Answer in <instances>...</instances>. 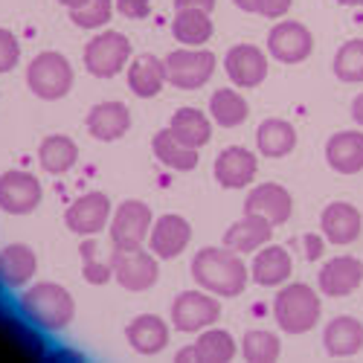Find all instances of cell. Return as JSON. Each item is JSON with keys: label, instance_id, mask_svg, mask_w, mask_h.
I'll list each match as a JSON object with an SVG mask.
<instances>
[{"label": "cell", "instance_id": "obj_30", "mask_svg": "<svg viewBox=\"0 0 363 363\" xmlns=\"http://www.w3.org/2000/svg\"><path fill=\"white\" fill-rule=\"evenodd\" d=\"M172 134L186 143L192 148H201L209 143V137H213V123H209V116L201 113L198 108H180L172 113V123H169Z\"/></svg>", "mask_w": 363, "mask_h": 363}, {"label": "cell", "instance_id": "obj_12", "mask_svg": "<svg viewBox=\"0 0 363 363\" xmlns=\"http://www.w3.org/2000/svg\"><path fill=\"white\" fill-rule=\"evenodd\" d=\"M108 221H111V198L105 192H87L76 198L65 213V224L76 235H96L108 227Z\"/></svg>", "mask_w": 363, "mask_h": 363}, {"label": "cell", "instance_id": "obj_3", "mask_svg": "<svg viewBox=\"0 0 363 363\" xmlns=\"http://www.w3.org/2000/svg\"><path fill=\"white\" fill-rule=\"evenodd\" d=\"M323 314V306H320V296L311 285L306 282H291L285 288H279L277 299H274V317H277V325L288 335H306L317 325Z\"/></svg>", "mask_w": 363, "mask_h": 363}, {"label": "cell", "instance_id": "obj_15", "mask_svg": "<svg viewBox=\"0 0 363 363\" xmlns=\"http://www.w3.org/2000/svg\"><path fill=\"white\" fill-rule=\"evenodd\" d=\"M320 227H323V235L331 245H352V241L360 238V230H363V216L354 203H346V201H335L323 209L320 216Z\"/></svg>", "mask_w": 363, "mask_h": 363}, {"label": "cell", "instance_id": "obj_5", "mask_svg": "<svg viewBox=\"0 0 363 363\" xmlns=\"http://www.w3.org/2000/svg\"><path fill=\"white\" fill-rule=\"evenodd\" d=\"M131 62V41L123 33H99L84 47V70L96 79H113Z\"/></svg>", "mask_w": 363, "mask_h": 363}, {"label": "cell", "instance_id": "obj_31", "mask_svg": "<svg viewBox=\"0 0 363 363\" xmlns=\"http://www.w3.org/2000/svg\"><path fill=\"white\" fill-rule=\"evenodd\" d=\"M256 145L264 157H285L296 148V128L285 119H264L256 131Z\"/></svg>", "mask_w": 363, "mask_h": 363}, {"label": "cell", "instance_id": "obj_20", "mask_svg": "<svg viewBox=\"0 0 363 363\" xmlns=\"http://www.w3.org/2000/svg\"><path fill=\"white\" fill-rule=\"evenodd\" d=\"M131 128V111L125 102H99L87 113V131L102 143H113L125 137Z\"/></svg>", "mask_w": 363, "mask_h": 363}, {"label": "cell", "instance_id": "obj_10", "mask_svg": "<svg viewBox=\"0 0 363 363\" xmlns=\"http://www.w3.org/2000/svg\"><path fill=\"white\" fill-rule=\"evenodd\" d=\"M41 198H44V189L35 174L18 172V169L0 174V209H4V213L29 216L33 209H38Z\"/></svg>", "mask_w": 363, "mask_h": 363}, {"label": "cell", "instance_id": "obj_22", "mask_svg": "<svg viewBox=\"0 0 363 363\" xmlns=\"http://www.w3.org/2000/svg\"><path fill=\"white\" fill-rule=\"evenodd\" d=\"M325 160L340 174L363 172V131H337L325 143Z\"/></svg>", "mask_w": 363, "mask_h": 363}, {"label": "cell", "instance_id": "obj_44", "mask_svg": "<svg viewBox=\"0 0 363 363\" xmlns=\"http://www.w3.org/2000/svg\"><path fill=\"white\" fill-rule=\"evenodd\" d=\"M352 119L363 128V94L360 96H354V102H352Z\"/></svg>", "mask_w": 363, "mask_h": 363}, {"label": "cell", "instance_id": "obj_25", "mask_svg": "<svg viewBox=\"0 0 363 363\" xmlns=\"http://www.w3.org/2000/svg\"><path fill=\"white\" fill-rule=\"evenodd\" d=\"M38 256L26 245H9L0 250V282L6 288H23L35 277Z\"/></svg>", "mask_w": 363, "mask_h": 363}, {"label": "cell", "instance_id": "obj_2", "mask_svg": "<svg viewBox=\"0 0 363 363\" xmlns=\"http://www.w3.org/2000/svg\"><path fill=\"white\" fill-rule=\"evenodd\" d=\"M21 311L29 323L44 331H62L76 314V302L67 288L55 282H38L21 294Z\"/></svg>", "mask_w": 363, "mask_h": 363}, {"label": "cell", "instance_id": "obj_36", "mask_svg": "<svg viewBox=\"0 0 363 363\" xmlns=\"http://www.w3.org/2000/svg\"><path fill=\"white\" fill-rule=\"evenodd\" d=\"M79 253H82V277L90 282V285H105L111 277H113V262L108 259V262H102L96 253H99V245L94 238L87 235V241H82V247H79Z\"/></svg>", "mask_w": 363, "mask_h": 363}, {"label": "cell", "instance_id": "obj_9", "mask_svg": "<svg viewBox=\"0 0 363 363\" xmlns=\"http://www.w3.org/2000/svg\"><path fill=\"white\" fill-rule=\"evenodd\" d=\"M113 262V279L123 285L125 291H148L155 288V282L160 279V264L157 256L151 250H113L111 256Z\"/></svg>", "mask_w": 363, "mask_h": 363}, {"label": "cell", "instance_id": "obj_39", "mask_svg": "<svg viewBox=\"0 0 363 363\" xmlns=\"http://www.w3.org/2000/svg\"><path fill=\"white\" fill-rule=\"evenodd\" d=\"M116 9L119 15H125L131 21H143L151 12V0H116Z\"/></svg>", "mask_w": 363, "mask_h": 363}, {"label": "cell", "instance_id": "obj_42", "mask_svg": "<svg viewBox=\"0 0 363 363\" xmlns=\"http://www.w3.org/2000/svg\"><path fill=\"white\" fill-rule=\"evenodd\" d=\"M174 9H201V12H213L216 0H174Z\"/></svg>", "mask_w": 363, "mask_h": 363}, {"label": "cell", "instance_id": "obj_26", "mask_svg": "<svg viewBox=\"0 0 363 363\" xmlns=\"http://www.w3.org/2000/svg\"><path fill=\"white\" fill-rule=\"evenodd\" d=\"M125 337H128L134 352H140V354H157L169 343V325L160 317H155V314H140L137 320L128 323Z\"/></svg>", "mask_w": 363, "mask_h": 363}, {"label": "cell", "instance_id": "obj_37", "mask_svg": "<svg viewBox=\"0 0 363 363\" xmlns=\"http://www.w3.org/2000/svg\"><path fill=\"white\" fill-rule=\"evenodd\" d=\"M113 15V0H87L84 6L70 9V21L82 29H102Z\"/></svg>", "mask_w": 363, "mask_h": 363}, {"label": "cell", "instance_id": "obj_14", "mask_svg": "<svg viewBox=\"0 0 363 363\" xmlns=\"http://www.w3.org/2000/svg\"><path fill=\"white\" fill-rule=\"evenodd\" d=\"M192 241V227L184 216H160L155 221V227H151L148 233V250L155 253L157 259H177L180 253H184L189 247Z\"/></svg>", "mask_w": 363, "mask_h": 363}, {"label": "cell", "instance_id": "obj_33", "mask_svg": "<svg viewBox=\"0 0 363 363\" xmlns=\"http://www.w3.org/2000/svg\"><path fill=\"white\" fill-rule=\"evenodd\" d=\"M201 363H230L235 357V340L224 328H209L195 343Z\"/></svg>", "mask_w": 363, "mask_h": 363}, {"label": "cell", "instance_id": "obj_35", "mask_svg": "<svg viewBox=\"0 0 363 363\" xmlns=\"http://www.w3.org/2000/svg\"><path fill=\"white\" fill-rule=\"evenodd\" d=\"M282 352V343L277 335H270V331H247L245 340H241V354H245V360L250 363H274Z\"/></svg>", "mask_w": 363, "mask_h": 363}, {"label": "cell", "instance_id": "obj_28", "mask_svg": "<svg viewBox=\"0 0 363 363\" xmlns=\"http://www.w3.org/2000/svg\"><path fill=\"white\" fill-rule=\"evenodd\" d=\"M172 35L184 47H203L213 38V18L201 9H177L172 18Z\"/></svg>", "mask_w": 363, "mask_h": 363}, {"label": "cell", "instance_id": "obj_21", "mask_svg": "<svg viewBox=\"0 0 363 363\" xmlns=\"http://www.w3.org/2000/svg\"><path fill=\"white\" fill-rule=\"evenodd\" d=\"M291 270H294V262H291V253L285 247L264 245L253 256L250 277L262 288H279V285H285L291 279Z\"/></svg>", "mask_w": 363, "mask_h": 363}, {"label": "cell", "instance_id": "obj_7", "mask_svg": "<svg viewBox=\"0 0 363 363\" xmlns=\"http://www.w3.org/2000/svg\"><path fill=\"white\" fill-rule=\"evenodd\" d=\"M155 227L148 203L143 201H123L111 216V245L113 250H137L148 241V233Z\"/></svg>", "mask_w": 363, "mask_h": 363}, {"label": "cell", "instance_id": "obj_40", "mask_svg": "<svg viewBox=\"0 0 363 363\" xmlns=\"http://www.w3.org/2000/svg\"><path fill=\"white\" fill-rule=\"evenodd\" d=\"M294 0H256V15L262 18H282L288 15Z\"/></svg>", "mask_w": 363, "mask_h": 363}, {"label": "cell", "instance_id": "obj_8", "mask_svg": "<svg viewBox=\"0 0 363 363\" xmlns=\"http://www.w3.org/2000/svg\"><path fill=\"white\" fill-rule=\"evenodd\" d=\"M221 317V302L209 291H184L172 302V325L184 335L209 328Z\"/></svg>", "mask_w": 363, "mask_h": 363}, {"label": "cell", "instance_id": "obj_18", "mask_svg": "<svg viewBox=\"0 0 363 363\" xmlns=\"http://www.w3.org/2000/svg\"><path fill=\"white\" fill-rule=\"evenodd\" d=\"M245 213H259L274 227H279L294 213V198L279 184H259V186L250 189V195L245 201Z\"/></svg>", "mask_w": 363, "mask_h": 363}, {"label": "cell", "instance_id": "obj_16", "mask_svg": "<svg viewBox=\"0 0 363 363\" xmlns=\"http://www.w3.org/2000/svg\"><path fill=\"white\" fill-rule=\"evenodd\" d=\"M213 172L224 189H245L259 172V160L253 151L241 148V145H230L216 157Z\"/></svg>", "mask_w": 363, "mask_h": 363}, {"label": "cell", "instance_id": "obj_1", "mask_svg": "<svg viewBox=\"0 0 363 363\" xmlns=\"http://www.w3.org/2000/svg\"><path fill=\"white\" fill-rule=\"evenodd\" d=\"M192 279L216 296H238L247 288V264L230 247H203L192 256Z\"/></svg>", "mask_w": 363, "mask_h": 363}, {"label": "cell", "instance_id": "obj_19", "mask_svg": "<svg viewBox=\"0 0 363 363\" xmlns=\"http://www.w3.org/2000/svg\"><path fill=\"white\" fill-rule=\"evenodd\" d=\"M274 238V224L259 213H245V218H238L227 233H224V247L235 253H256L259 247L270 245Z\"/></svg>", "mask_w": 363, "mask_h": 363}, {"label": "cell", "instance_id": "obj_17", "mask_svg": "<svg viewBox=\"0 0 363 363\" xmlns=\"http://www.w3.org/2000/svg\"><path fill=\"white\" fill-rule=\"evenodd\" d=\"M320 294L325 296H349L363 282V262L357 256H337L328 259L320 270Z\"/></svg>", "mask_w": 363, "mask_h": 363}, {"label": "cell", "instance_id": "obj_38", "mask_svg": "<svg viewBox=\"0 0 363 363\" xmlns=\"http://www.w3.org/2000/svg\"><path fill=\"white\" fill-rule=\"evenodd\" d=\"M18 58H21V44H18L15 33H9V29H0V73L15 70Z\"/></svg>", "mask_w": 363, "mask_h": 363}, {"label": "cell", "instance_id": "obj_47", "mask_svg": "<svg viewBox=\"0 0 363 363\" xmlns=\"http://www.w3.org/2000/svg\"><path fill=\"white\" fill-rule=\"evenodd\" d=\"M337 4H340V6H360L363 0H337Z\"/></svg>", "mask_w": 363, "mask_h": 363}, {"label": "cell", "instance_id": "obj_11", "mask_svg": "<svg viewBox=\"0 0 363 363\" xmlns=\"http://www.w3.org/2000/svg\"><path fill=\"white\" fill-rule=\"evenodd\" d=\"M314 50V38L306 23L299 21H279L267 35V52L282 65H299L306 62Z\"/></svg>", "mask_w": 363, "mask_h": 363}, {"label": "cell", "instance_id": "obj_6", "mask_svg": "<svg viewBox=\"0 0 363 363\" xmlns=\"http://www.w3.org/2000/svg\"><path fill=\"white\" fill-rule=\"evenodd\" d=\"M166 79L169 84L180 87V90H198L203 87L216 73V55L203 50V47H184L174 50L166 58Z\"/></svg>", "mask_w": 363, "mask_h": 363}, {"label": "cell", "instance_id": "obj_23", "mask_svg": "<svg viewBox=\"0 0 363 363\" xmlns=\"http://www.w3.org/2000/svg\"><path fill=\"white\" fill-rule=\"evenodd\" d=\"M323 346L331 357H352L363 349V323L357 317H335L323 328Z\"/></svg>", "mask_w": 363, "mask_h": 363}, {"label": "cell", "instance_id": "obj_13", "mask_svg": "<svg viewBox=\"0 0 363 363\" xmlns=\"http://www.w3.org/2000/svg\"><path fill=\"white\" fill-rule=\"evenodd\" d=\"M224 67L235 87H259L267 76V55L256 44H235L224 55Z\"/></svg>", "mask_w": 363, "mask_h": 363}, {"label": "cell", "instance_id": "obj_24", "mask_svg": "<svg viewBox=\"0 0 363 363\" xmlns=\"http://www.w3.org/2000/svg\"><path fill=\"white\" fill-rule=\"evenodd\" d=\"M166 62H160L157 55H137L131 67H128V87L131 94H137L140 99H151L157 96L163 84H166Z\"/></svg>", "mask_w": 363, "mask_h": 363}, {"label": "cell", "instance_id": "obj_4", "mask_svg": "<svg viewBox=\"0 0 363 363\" xmlns=\"http://www.w3.org/2000/svg\"><path fill=\"white\" fill-rule=\"evenodd\" d=\"M26 84L29 90L47 102H55L70 94L73 87V67L62 52H38L26 67Z\"/></svg>", "mask_w": 363, "mask_h": 363}, {"label": "cell", "instance_id": "obj_27", "mask_svg": "<svg viewBox=\"0 0 363 363\" xmlns=\"http://www.w3.org/2000/svg\"><path fill=\"white\" fill-rule=\"evenodd\" d=\"M151 151H155V157L174 169V172H192L198 166V148L186 145V143H180L172 128H163L155 134V140H151Z\"/></svg>", "mask_w": 363, "mask_h": 363}, {"label": "cell", "instance_id": "obj_46", "mask_svg": "<svg viewBox=\"0 0 363 363\" xmlns=\"http://www.w3.org/2000/svg\"><path fill=\"white\" fill-rule=\"evenodd\" d=\"M62 6H67V9H79V6H84L87 0H58Z\"/></svg>", "mask_w": 363, "mask_h": 363}, {"label": "cell", "instance_id": "obj_32", "mask_svg": "<svg viewBox=\"0 0 363 363\" xmlns=\"http://www.w3.org/2000/svg\"><path fill=\"white\" fill-rule=\"evenodd\" d=\"M247 113H250L247 99L241 96L238 90H233V87H221V90H216L213 99H209V116H213L216 123L224 125V128H235V125H241V123L247 119Z\"/></svg>", "mask_w": 363, "mask_h": 363}, {"label": "cell", "instance_id": "obj_34", "mask_svg": "<svg viewBox=\"0 0 363 363\" xmlns=\"http://www.w3.org/2000/svg\"><path fill=\"white\" fill-rule=\"evenodd\" d=\"M331 70H335V76H337L340 82H346V84H360V82H363V38L346 41V44L335 52Z\"/></svg>", "mask_w": 363, "mask_h": 363}, {"label": "cell", "instance_id": "obj_29", "mask_svg": "<svg viewBox=\"0 0 363 363\" xmlns=\"http://www.w3.org/2000/svg\"><path fill=\"white\" fill-rule=\"evenodd\" d=\"M79 160V145L65 134H50L38 145V163L50 174H65Z\"/></svg>", "mask_w": 363, "mask_h": 363}, {"label": "cell", "instance_id": "obj_41", "mask_svg": "<svg viewBox=\"0 0 363 363\" xmlns=\"http://www.w3.org/2000/svg\"><path fill=\"white\" fill-rule=\"evenodd\" d=\"M302 245H306V259H308V262L320 259L323 250H325V241H323L320 235H314V233H308L306 238H302Z\"/></svg>", "mask_w": 363, "mask_h": 363}, {"label": "cell", "instance_id": "obj_45", "mask_svg": "<svg viewBox=\"0 0 363 363\" xmlns=\"http://www.w3.org/2000/svg\"><path fill=\"white\" fill-rule=\"evenodd\" d=\"M241 12H256V0H233Z\"/></svg>", "mask_w": 363, "mask_h": 363}, {"label": "cell", "instance_id": "obj_43", "mask_svg": "<svg viewBox=\"0 0 363 363\" xmlns=\"http://www.w3.org/2000/svg\"><path fill=\"white\" fill-rule=\"evenodd\" d=\"M174 360H177V363H201V357H198V349H195V346L180 349V352L174 354Z\"/></svg>", "mask_w": 363, "mask_h": 363}, {"label": "cell", "instance_id": "obj_48", "mask_svg": "<svg viewBox=\"0 0 363 363\" xmlns=\"http://www.w3.org/2000/svg\"><path fill=\"white\" fill-rule=\"evenodd\" d=\"M360 6H363V4H360Z\"/></svg>", "mask_w": 363, "mask_h": 363}]
</instances>
